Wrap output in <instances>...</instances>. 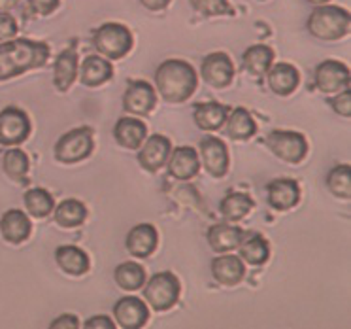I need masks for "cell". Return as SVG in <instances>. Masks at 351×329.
Returning <instances> with one entry per match:
<instances>
[{
	"label": "cell",
	"mask_w": 351,
	"mask_h": 329,
	"mask_svg": "<svg viewBox=\"0 0 351 329\" xmlns=\"http://www.w3.org/2000/svg\"><path fill=\"white\" fill-rule=\"evenodd\" d=\"M51 47L46 42L29 38H12L0 44V82L21 76L29 70L47 65Z\"/></svg>",
	"instance_id": "obj_1"
},
{
	"label": "cell",
	"mask_w": 351,
	"mask_h": 329,
	"mask_svg": "<svg viewBox=\"0 0 351 329\" xmlns=\"http://www.w3.org/2000/svg\"><path fill=\"white\" fill-rule=\"evenodd\" d=\"M155 87L170 104L189 100L199 87V74L184 59H167L155 70Z\"/></svg>",
	"instance_id": "obj_2"
},
{
	"label": "cell",
	"mask_w": 351,
	"mask_h": 329,
	"mask_svg": "<svg viewBox=\"0 0 351 329\" xmlns=\"http://www.w3.org/2000/svg\"><path fill=\"white\" fill-rule=\"evenodd\" d=\"M306 29L313 38L317 40H325V42L342 40L350 34V12L342 6H335V4H319L308 16Z\"/></svg>",
	"instance_id": "obj_3"
},
{
	"label": "cell",
	"mask_w": 351,
	"mask_h": 329,
	"mask_svg": "<svg viewBox=\"0 0 351 329\" xmlns=\"http://www.w3.org/2000/svg\"><path fill=\"white\" fill-rule=\"evenodd\" d=\"M142 288H144L145 305L153 308L155 313L170 310L172 306L178 305L180 295H182L180 278L174 273H170V271L155 273L149 278H145Z\"/></svg>",
	"instance_id": "obj_4"
},
{
	"label": "cell",
	"mask_w": 351,
	"mask_h": 329,
	"mask_svg": "<svg viewBox=\"0 0 351 329\" xmlns=\"http://www.w3.org/2000/svg\"><path fill=\"white\" fill-rule=\"evenodd\" d=\"M93 46L102 57H106L108 61H119L123 57H127L132 49L134 36L129 27L110 21L93 31Z\"/></svg>",
	"instance_id": "obj_5"
},
{
	"label": "cell",
	"mask_w": 351,
	"mask_h": 329,
	"mask_svg": "<svg viewBox=\"0 0 351 329\" xmlns=\"http://www.w3.org/2000/svg\"><path fill=\"white\" fill-rule=\"evenodd\" d=\"M95 150V131L89 125L64 133L55 142V159L64 165H74L87 159Z\"/></svg>",
	"instance_id": "obj_6"
},
{
	"label": "cell",
	"mask_w": 351,
	"mask_h": 329,
	"mask_svg": "<svg viewBox=\"0 0 351 329\" xmlns=\"http://www.w3.org/2000/svg\"><path fill=\"white\" fill-rule=\"evenodd\" d=\"M267 146L278 159L285 161L289 165L302 163L308 153V140L298 131H272L267 137Z\"/></svg>",
	"instance_id": "obj_7"
},
{
	"label": "cell",
	"mask_w": 351,
	"mask_h": 329,
	"mask_svg": "<svg viewBox=\"0 0 351 329\" xmlns=\"http://www.w3.org/2000/svg\"><path fill=\"white\" fill-rule=\"evenodd\" d=\"M32 123L29 114L19 106L0 110V146H19L29 140Z\"/></svg>",
	"instance_id": "obj_8"
},
{
	"label": "cell",
	"mask_w": 351,
	"mask_h": 329,
	"mask_svg": "<svg viewBox=\"0 0 351 329\" xmlns=\"http://www.w3.org/2000/svg\"><path fill=\"white\" fill-rule=\"evenodd\" d=\"M313 84L325 95H336V93L348 89L351 85V74L348 65L335 59L319 63L313 72Z\"/></svg>",
	"instance_id": "obj_9"
},
{
	"label": "cell",
	"mask_w": 351,
	"mask_h": 329,
	"mask_svg": "<svg viewBox=\"0 0 351 329\" xmlns=\"http://www.w3.org/2000/svg\"><path fill=\"white\" fill-rule=\"evenodd\" d=\"M200 76L210 87L225 89L234 80V65L225 52H214L200 63Z\"/></svg>",
	"instance_id": "obj_10"
},
{
	"label": "cell",
	"mask_w": 351,
	"mask_h": 329,
	"mask_svg": "<svg viewBox=\"0 0 351 329\" xmlns=\"http://www.w3.org/2000/svg\"><path fill=\"white\" fill-rule=\"evenodd\" d=\"M199 152L200 161H202V165H204V169L208 170L210 177L223 178L229 172V148H227V144L223 142L221 138L210 137V135L200 138Z\"/></svg>",
	"instance_id": "obj_11"
},
{
	"label": "cell",
	"mask_w": 351,
	"mask_h": 329,
	"mask_svg": "<svg viewBox=\"0 0 351 329\" xmlns=\"http://www.w3.org/2000/svg\"><path fill=\"white\" fill-rule=\"evenodd\" d=\"M157 106V91L145 80H129L123 95V110L134 115L152 114Z\"/></svg>",
	"instance_id": "obj_12"
},
{
	"label": "cell",
	"mask_w": 351,
	"mask_h": 329,
	"mask_svg": "<svg viewBox=\"0 0 351 329\" xmlns=\"http://www.w3.org/2000/svg\"><path fill=\"white\" fill-rule=\"evenodd\" d=\"M114 318L117 321V328L140 329L149 320V306L134 295H125L117 299L114 305Z\"/></svg>",
	"instance_id": "obj_13"
},
{
	"label": "cell",
	"mask_w": 351,
	"mask_h": 329,
	"mask_svg": "<svg viewBox=\"0 0 351 329\" xmlns=\"http://www.w3.org/2000/svg\"><path fill=\"white\" fill-rule=\"evenodd\" d=\"M172 152V144L165 135H152L145 138L144 144L138 148V163L147 172H157L167 165L168 155Z\"/></svg>",
	"instance_id": "obj_14"
},
{
	"label": "cell",
	"mask_w": 351,
	"mask_h": 329,
	"mask_svg": "<svg viewBox=\"0 0 351 329\" xmlns=\"http://www.w3.org/2000/svg\"><path fill=\"white\" fill-rule=\"evenodd\" d=\"M168 174L176 180L187 182L199 174L200 157L199 152L193 146H178L174 148L167 159Z\"/></svg>",
	"instance_id": "obj_15"
},
{
	"label": "cell",
	"mask_w": 351,
	"mask_h": 329,
	"mask_svg": "<svg viewBox=\"0 0 351 329\" xmlns=\"http://www.w3.org/2000/svg\"><path fill=\"white\" fill-rule=\"evenodd\" d=\"M159 245V233L152 223H138L127 233L125 238V248L132 258L145 260L149 258Z\"/></svg>",
	"instance_id": "obj_16"
},
{
	"label": "cell",
	"mask_w": 351,
	"mask_h": 329,
	"mask_svg": "<svg viewBox=\"0 0 351 329\" xmlns=\"http://www.w3.org/2000/svg\"><path fill=\"white\" fill-rule=\"evenodd\" d=\"M268 205L278 212H287L300 203V185L293 178H276L267 185Z\"/></svg>",
	"instance_id": "obj_17"
},
{
	"label": "cell",
	"mask_w": 351,
	"mask_h": 329,
	"mask_svg": "<svg viewBox=\"0 0 351 329\" xmlns=\"http://www.w3.org/2000/svg\"><path fill=\"white\" fill-rule=\"evenodd\" d=\"M32 233V222L23 210L10 208L0 218V235L10 245H23Z\"/></svg>",
	"instance_id": "obj_18"
},
{
	"label": "cell",
	"mask_w": 351,
	"mask_h": 329,
	"mask_svg": "<svg viewBox=\"0 0 351 329\" xmlns=\"http://www.w3.org/2000/svg\"><path fill=\"white\" fill-rule=\"evenodd\" d=\"M268 89L280 95V97H289L291 93L297 91L300 84V72H298L289 63H272V67L267 70Z\"/></svg>",
	"instance_id": "obj_19"
},
{
	"label": "cell",
	"mask_w": 351,
	"mask_h": 329,
	"mask_svg": "<svg viewBox=\"0 0 351 329\" xmlns=\"http://www.w3.org/2000/svg\"><path fill=\"white\" fill-rule=\"evenodd\" d=\"M212 276L217 284L232 288L244 280L245 263L240 260V256L232 253H221L212 260Z\"/></svg>",
	"instance_id": "obj_20"
},
{
	"label": "cell",
	"mask_w": 351,
	"mask_h": 329,
	"mask_svg": "<svg viewBox=\"0 0 351 329\" xmlns=\"http://www.w3.org/2000/svg\"><path fill=\"white\" fill-rule=\"evenodd\" d=\"M114 138L125 150H138L147 138V127L138 117H119L114 125Z\"/></svg>",
	"instance_id": "obj_21"
},
{
	"label": "cell",
	"mask_w": 351,
	"mask_h": 329,
	"mask_svg": "<svg viewBox=\"0 0 351 329\" xmlns=\"http://www.w3.org/2000/svg\"><path fill=\"white\" fill-rule=\"evenodd\" d=\"M114 78V67L102 55H87L80 65V82L87 87H99Z\"/></svg>",
	"instance_id": "obj_22"
},
{
	"label": "cell",
	"mask_w": 351,
	"mask_h": 329,
	"mask_svg": "<svg viewBox=\"0 0 351 329\" xmlns=\"http://www.w3.org/2000/svg\"><path fill=\"white\" fill-rule=\"evenodd\" d=\"M229 106H225L217 100H208V102H197L193 106V120L197 123V127L200 131H219L223 127V123L229 115Z\"/></svg>",
	"instance_id": "obj_23"
},
{
	"label": "cell",
	"mask_w": 351,
	"mask_h": 329,
	"mask_svg": "<svg viewBox=\"0 0 351 329\" xmlns=\"http://www.w3.org/2000/svg\"><path fill=\"white\" fill-rule=\"evenodd\" d=\"M55 261H57V267L70 276H82L89 273L91 269V260L87 252L74 245L59 246L55 250Z\"/></svg>",
	"instance_id": "obj_24"
},
{
	"label": "cell",
	"mask_w": 351,
	"mask_h": 329,
	"mask_svg": "<svg viewBox=\"0 0 351 329\" xmlns=\"http://www.w3.org/2000/svg\"><path fill=\"white\" fill-rule=\"evenodd\" d=\"M245 237V231L230 225V223H215L208 229V245L217 253H227L237 250L242 238Z\"/></svg>",
	"instance_id": "obj_25"
},
{
	"label": "cell",
	"mask_w": 351,
	"mask_h": 329,
	"mask_svg": "<svg viewBox=\"0 0 351 329\" xmlns=\"http://www.w3.org/2000/svg\"><path fill=\"white\" fill-rule=\"evenodd\" d=\"M77 52L69 47L57 55L53 65V85L57 91L66 93L77 80Z\"/></svg>",
	"instance_id": "obj_26"
},
{
	"label": "cell",
	"mask_w": 351,
	"mask_h": 329,
	"mask_svg": "<svg viewBox=\"0 0 351 329\" xmlns=\"http://www.w3.org/2000/svg\"><path fill=\"white\" fill-rule=\"evenodd\" d=\"M225 135L230 140H250L257 135V123L253 120V115L250 114V110H245L244 106L234 108L227 120H225Z\"/></svg>",
	"instance_id": "obj_27"
},
{
	"label": "cell",
	"mask_w": 351,
	"mask_h": 329,
	"mask_svg": "<svg viewBox=\"0 0 351 329\" xmlns=\"http://www.w3.org/2000/svg\"><path fill=\"white\" fill-rule=\"evenodd\" d=\"M240 260L244 263H250L253 267L265 265L270 258V245L268 240L259 233H245L242 242L237 248Z\"/></svg>",
	"instance_id": "obj_28"
},
{
	"label": "cell",
	"mask_w": 351,
	"mask_h": 329,
	"mask_svg": "<svg viewBox=\"0 0 351 329\" xmlns=\"http://www.w3.org/2000/svg\"><path fill=\"white\" fill-rule=\"evenodd\" d=\"M274 49L265 44L250 46L242 55V69L253 78H263L274 63Z\"/></svg>",
	"instance_id": "obj_29"
},
{
	"label": "cell",
	"mask_w": 351,
	"mask_h": 329,
	"mask_svg": "<svg viewBox=\"0 0 351 329\" xmlns=\"http://www.w3.org/2000/svg\"><path fill=\"white\" fill-rule=\"evenodd\" d=\"M55 223L62 229L80 227L87 220V207L77 199H64L53 208Z\"/></svg>",
	"instance_id": "obj_30"
},
{
	"label": "cell",
	"mask_w": 351,
	"mask_h": 329,
	"mask_svg": "<svg viewBox=\"0 0 351 329\" xmlns=\"http://www.w3.org/2000/svg\"><path fill=\"white\" fill-rule=\"evenodd\" d=\"M2 169L6 177L12 178L19 184H29V169H31V159L29 155L19 150L17 146H12L8 152L2 155Z\"/></svg>",
	"instance_id": "obj_31"
},
{
	"label": "cell",
	"mask_w": 351,
	"mask_h": 329,
	"mask_svg": "<svg viewBox=\"0 0 351 329\" xmlns=\"http://www.w3.org/2000/svg\"><path fill=\"white\" fill-rule=\"evenodd\" d=\"M253 207H255V203H253V199L247 193L230 192L219 203V212L229 222H240V220H244L245 216L252 212Z\"/></svg>",
	"instance_id": "obj_32"
},
{
	"label": "cell",
	"mask_w": 351,
	"mask_h": 329,
	"mask_svg": "<svg viewBox=\"0 0 351 329\" xmlns=\"http://www.w3.org/2000/svg\"><path fill=\"white\" fill-rule=\"evenodd\" d=\"M145 278H147V275H145L144 267L136 261H123L114 271L115 284L125 291L140 290L144 286Z\"/></svg>",
	"instance_id": "obj_33"
},
{
	"label": "cell",
	"mask_w": 351,
	"mask_h": 329,
	"mask_svg": "<svg viewBox=\"0 0 351 329\" xmlns=\"http://www.w3.org/2000/svg\"><path fill=\"white\" fill-rule=\"evenodd\" d=\"M23 203L29 216L38 218V220L47 218L55 208L53 195L47 190H44V188H31V190H27L23 195Z\"/></svg>",
	"instance_id": "obj_34"
},
{
	"label": "cell",
	"mask_w": 351,
	"mask_h": 329,
	"mask_svg": "<svg viewBox=\"0 0 351 329\" xmlns=\"http://www.w3.org/2000/svg\"><path fill=\"white\" fill-rule=\"evenodd\" d=\"M328 192L340 201H350L351 197V167L350 165H336L327 174Z\"/></svg>",
	"instance_id": "obj_35"
},
{
	"label": "cell",
	"mask_w": 351,
	"mask_h": 329,
	"mask_svg": "<svg viewBox=\"0 0 351 329\" xmlns=\"http://www.w3.org/2000/svg\"><path fill=\"white\" fill-rule=\"evenodd\" d=\"M191 8L204 17L234 16V10L229 4V0H189Z\"/></svg>",
	"instance_id": "obj_36"
},
{
	"label": "cell",
	"mask_w": 351,
	"mask_h": 329,
	"mask_svg": "<svg viewBox=\"0 0 351 329\" xmlns=\"http://www.w3.org/2000/svg\"><path fill=\"white\" fill-rule=\"evenodd\" d=\"M328 104L332 106L336 114L342 117H350L351 115V89H343V91L336 93L335 97H328Z\"/></svg>",
	"instance_id": "obj_37"
},
{
	"label": "cell",
	"mask_w": 351,
	"mask_h": 329,
	"mask_svg": "<svg viewBox=\"0 0 351 329\" xmlns=\"http://www.w3.org/2000/svg\"><path fill=\"white\" fill-rule=\"evenodd\" d=\"M17 32H19V25H17L16 17L0 10V42L16 38Z\"/></svg>",
	"instance_id": "obj_38"
},
{
	"label": "cell",
	"mask_w": 351,
	"mask_h": 329,
	"mask_svg": "<svg viewBox=\"0 0 351 329\" xmlns=\"http://www.w3.org/2000/svg\"><path fill=\"white\" fill-rule=\"evenodd\" d=\"M29 8L32 10L34 16L46 17L51 16L55 10L61 6V0H27Z\"/></svg>",
	"instance_id": "obj_39"
},
{
	"label": "cell",
	"mask_w": 351,
	"mask_h": 329,
	"mask_svg": "<svg viewBox=\"0 0 351 329\" xmlns=\"http://www.w3.org/2000/svg\"><path fill=\"white\" fill-rule=\"evenodd\" d=\"M80 328V318L74 314H61L57 316L51 324L49 329H77Z\"/></svg>",
	"instance_id": "obj_40"
},
{
	"label": "cell",
	"mask_w": 351,
	"mask_h": 329,
	"mask_svg": "<svg viewBox=\"0 0 351 329\" xmlns=\"http://www.w3.org/2000/svg\"><path fill=\"white\" fill-rule=\"evenodd\" d=\"M84 328L85 329H115L117 326L112 321L110 316H102V314H99V316H91L89 320H85Z\"/></svg>",
	"instance_id": "obj_41"
},
{
	"label": "cell",
	"mask_w": 351,
	"mask_h": 329,
	"mask_svg": "<svg viewBox=\"0 0 351 329\" xmlns=\"http://www.w3.org/2000/svg\"><path fill=\"white\" fill-rule=\"evenodd\" d=\"M145 10H149V12H162V10L168 8V4L172 2V0H138Z\"/></svg>",
	"instance_id": "obj_42"
},
{
	"label": "cell",
	"mask_w": 351,
	"mask_h": 329,
	"mask_svg": "<svg viewBox=\"0 0 351 329\" xmlns=\"http://www.w3.org/2000/svg\"><path fill=\"white\" fill-rule=\"evenodd\" d=\"M19 4V0H0V10L2 12H10V10H14Z\"/></svg>",
	"instance_id": "obj_43"
},
{
	"label": "cell",
	"mask_w": 351,
	"mask_h": 329,
	"mask_svg": "<svg viewBox=\"0 0 351 329\" xmlns=\"http://www.w3.org/2000/svg\"><path fill=\"white\" fill-rule=\"evenodd\" d=\"M306 2H310L313 6H319V4H328L330 0H306Z\"/></svg>",
	"instance_id": "obj_44"
},
{
	"label": "cell",
	"mask_w": 351,
	"mask_h": 329,
	"mask_svg": "<svg viewBox=\"0 0 351 329\" xmlns=\"http://www.w3.org/2000/svg\"><path fill=\"white\" fill-rule=\"evenodd\" d=\"M259 2H265V0H259Z\"/></svg>",
	"instance_id": "obj_45"
}]
</instances>
